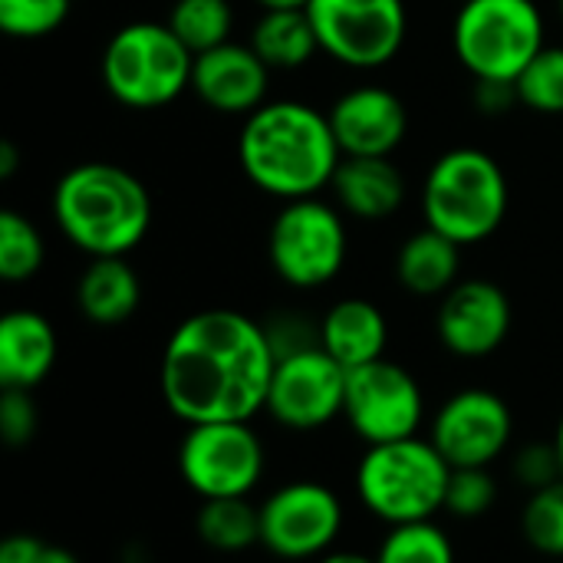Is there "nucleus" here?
<instances>
[{"label":"nucleus","instance_id":"29","mask_svg":"<svg viewBox=\"0 0 563 563\" xmlns=\"http://www.w3.org/2000/svg\"><path fill=\"white\" fill-rule=\"evenodd\" d=\"M521 531L538 554L563 558V482L528 495L521 511Z\"/></svg>","mask_w":563,"mask_h":563},{"label":"nucleus","instance_id":"12","mask_svg":"<svg viewBox=\"0 0 563 563\" xmlns=\"http://www.w3.org/2000/svg\"><path fill=\"white\" fill-rule=\"evenodd\" d=\"M343 531V505L320 482H290L261 505V544L280 561H320Z\"/></svg>","mask_w":563,"mask_h":563},{"label":"nucleus","instance_id":"14","mask_svg":"<svg viewBox=\"0 0 563 563\" xmlns=\"http://www.w3.org/2000/svg\"><path fill=\"white\" fill-rule=\"evenodd\" d=\"M515 435L508 402L492 389H462L432 416L429 442L452 468H492Z\"/></svg>","mask_w":563,"mask_h":563},{"label":"nucleus","instance_id":"25","mask_svg":"<svg viewBox=\"0 0 563 563\" xmlns=\"http://www.w3.org/2000/svg\"><path fill=\"white\" fill-rule=\"evenodd\" d=\"M231 23H234V13H231L228 0H175V7L168 13L172 33L195 56L228 43Z\"/></svg>","mask_w":563,"mask_h":563},{"label":"nucleus","instance_id":"7","mask_svg":"<svg viewBox=\"0 0 563 563\" xmlns=\"http://www.w3.org/2000/svg\"><path fill=\"white\" fill-rule=\"evenodd\" d=\"M195 53L168 23H125L102 49V82L129 109H162L191 86Z\"/></svg>","mask_w":563,"mask_h":563},{"label":"nucleus","instance_id":"26","mask_svg":"<svg viewBox=\"0 0 563 563\" xmlns=\"http://www.w3.org/2000/svg\"><path fill=\"white\" fill-rule=\"evenodd\" d=\"M379 563H455V548L435 521L396 525L379 544Z\"/></svg>","mask_w":563,"mask_h":563},{"label":"nucleus","instance_id":"30","mask_svg":"<svg viewBox=\"0 0 563 563\" xmlns=\"http://www.w3.org/2000/svg\"><path fill=\"white\" fill-rule=\"evenodd\" d=\"M73 0H0V30L16 40H40L63 26Z\"/></svg>","mask_w":563,"mask_h":563},{"label":"nucleus","instance_id":"38","mask_svg":"<svg viewBox=\"0 0 563 563\" xmlns=\"http://www.w3.org/2000/svg\"><path fill=\"white\" fill-rule=\"evenodd\" d=\"M264 10H307L310 0H257Z\"/></svg>","mask_w":563,"mask_h":563},{"label":"nucleus","instance_id":"24","mask_svg":"<svg viewBox=\"0 0 563 563\" xmlns=\"http://www.w3.org/2000/svg\"><path fill=\"white\" fill-rule=\"evenodd\" d=\"M198 538L218 554H241L261 544V508L247 498H211L198 511Z\"/></svg>","mask_w":563,"mask_h":563},{"label":"nucleus","instance_id":"2","mask_svg":"<svg viewBox=\"0 0 563 563\" xmlns=\"http://www.w3.org/2000/svg\"><path fill=\"white\" fill-rule=\"evenodd\" d=\"M238 158L254 188L280 201L317 198L343 162L330 119L307 102H264L244 119Z\"/></svg>","mask_w":563,"mask_h":563},{"label":"nucleus","instance_id":"15","mask_svg":"<svg viewBox=\"0 0 563 563\" xmlns=\"http://www.w3.org/2000/svg\"><path fill=\"white\" fill-rule=\"evenodd\" d=\"M435 333L462 360H485L511 333V300L492 280H459L439 303Z\"/></svg>","mask_w":563,"mask_h":563},{"label":"nucleus","instance_id":"22","mask_svg":"<svg viewBox=\"0 0 563 563\" xmlns=\"http://www.w3.org/2000/svg\"><path fill=\"white\" fill-rule=\"evenodd\" d=\"M462 247L429 224L409 234L396 254V277L412 297H445L459 284Z\"/></svg>","mask_w":563,"mask_h":563},{"label":"nucleus","instance_id":"23","mask_svg":"<svg viewBox=\"0 0 563 563\" xmlns=\"http://www.w3.org/2000/svg\"><path fill=\"white\" fill-rule=\"evenodd\" d=\"M251 46L271 69H297L313 59L320 40L307 10H264L254 23Z\"/></svg>","mask_w":563,"mask_h":563},{"label":"nucleus","instance_id":"1","mask_svg":"<svg viewBox=\"0 0 563 563\" xmlns=\"http://www.w3.org/2000/svg\"><path fill=\"white\" fill-rule=\"evenodd\" d=\"M277 350L267 327L238 310H201L175 327L165 343L158 386L175 419L251 422L267 409Z\"/></svg>","mask_w":563,"mask_h":563},{"label":"nucleus","instance_id":"18","mask_svg":"<svg viewBox=\"0 0 563 563\" xmlns=\"http://www.w3.org/2000/svg\"><path fill=\"white\" fill-rule=\"evenodd\" d=\"M56 330L36 310H10L0 320V386L33 393L56 366Z\"/></svg>","mask_w":563,"mask_h":563},{"label":"nucleus","instance_id":"19","mask_svg":"<svg viewBox=\"0 0 563 563\" xmlns=\"http://www.w3.org/2000/svg\"><path fill=\"white\" fill-rule=\"evenodd\" d=\"M317 343L350 373L383 360L389 343V327L376 303L363 297H346L323 313Z\"/></svg>","mask_w":563,"mask_h":563},{"label":"nucleus","instance_id":"33","mask_svg":"<svg viewBox=\"0 0 563 563\" xmlns=\"http://www.w3.org/2000/svg\"><path fill=\"white\" fill-rule=\"evenodd\" d=\"M36 406L26 389H3L0 396V435L10 449H23L36 435Z\"/></svg>","mask_w":563,"mask_h":563},{"label":"nucleus","instance_id":"27","mask_svg":"<svg viewBox=\"0 0 563 563\" xmlns=\"http://www.w3.org/2000/svg\"><path fill=\"white\" fill-rule=\"evenodd\" d=\"M46 247L33 221L16 211H0V277L10 284L30 280L43 267Z\"/></svg>","mask_w":563,"mask_h":563},{"label":"nucleus","instance_id":"39","mask_svg":"<svg viewBox=\"0 0 563 563\" xmlns=\"http://www.w3.org/2000/svg\"><path fill=\"white\" fill-rule=\"evenodd\" d=\"M554 449H558V459H561V472H563V416L558 422V432H554Z\"/></svg>","mask_w":563,"mask_h":563},{"label":"nucleus","instance_id":"20","mask_svg":"<svg viewBox=\"0 0 563 563\" xmlns=\"http://www.w3.org/2000/svg\"><path fill=\"white\" fill-rule=\"evenodd\" d=\"M330 188L340 208L360 221H386L406 201V178L389 158L343 155Z\"/></svg>","mask_w":563,"mask_h":563},{"label":"nucleus","instance_id":"10","mask_svg":"<svg viewBox=\"0 0 563 563\" xmlns=\"http://www.w3.org/2000/svg\"><path fill=\"white\" fill-rule=\"evenodd\" d=\"M307 16L320 49L350 69H379L406 43V0H310Z\"/></svg>","mask_w":563,"mask_h":563},{"label":"nucleus","instance_id":"40","mask_svg":"<svg viewBox=\"0 0 563 563\" xmlns=\"http://www.w3.org/2000/svg\"><path fill=\"white\" fill-rule=\"evenodd\" d=\"M558 3H561V16H563V0H558Z\"/></svg>","mask_w":563,"mask_h":563},{"label":"nucleus","instance_id":"16","mask_svg":"<svg viewBox=\"0 0 563 563\" xmlns=\"http://www.w3.org/2000/svg\"><path fill=\"white\" fill-rule=\"evenodd\" d=\"M327 119L340 152L363 155V158H389L409 132V115L402 99L383 86L346 89L333 102Z\"/></svg>","mask_w":563,"mask_h":563},{"label":"nucleus","instance_id":"36","mask_svg":"<svg viewBox=\"0 0 563 563\" xmlns=\"http://www.w3.org/2000/svg\"><path fill=\"white\" fill-rule=\"evenodd\" d=\"M317 563H379L376 558H366V554H360V551H330V554H323Z\"/></svg>","mask_w":563,"mask_h":563},{"label":"nucleus","instance_id":"3","mask_svg":"<svg viewBox=\"0 0 563 563\" xmlns=\"http://www.w3.org/2000/svg\"><path fill=\"white\" fill-rule=\"evenodd\" d=\"M53 218L63 238L89 257H125L152 224L145 185L122 165L82 162L53 188Z\"/></svg>","mask_w":563,"mask_h":563},{"label":"nucleus","instance_id":"13","mask_svg":"<svg viewBox=\"0 0 563 563\" xmlns=\"http://www.w3.org/2000/svg\"><path fill=\"white\" fill-rule=\"evenodd\" d=\"M346 369L320 346H303L277 356L267 412L274 422L294 432H313L343 416Z\"/></svg>","mask_w":563,"mask_h":563},{"label":"nucleus","instance_id":"9","mask_svg":"<svg viewBox=\"0 0 563 563\" xmlns=\"http://www.w3.org/2000/svg\"><path fill=\"white\" fill-rule=\"evenodd\" d=\"M267 468V452L251 422L188 426L178 445V472L201 498H251Z\"/></svg>","mask_w":563,"mask_h":563},{"label":"nucleus","instance_id":"17","mask_svg":"<svg viewBox=\"0 0 563 563\" xmlns=\"http://www.w3.org/2000/svg\"><path fill=\"white\" fill-rule=\"evenodd\" d=\"M271 86V66L247 43H221L195 56L191 89L195 96L224 115H251L264 106Z\"/></svg>","mask_w":563,"mask_h":563},{"label":"nucleus","instance_id":"5","mask_svg":"<svg viewBox=\"0 0 563 563\" xmlns=\"http://www.w3.org/2000/svg\"><path fill=\"white\" fill-rule=\"evenodd\" d=\"M449 478L452 465L442 452L429 439L412 435L386 445H366L356 465V495L373 518L396 528L432 521L445 511Z\"/></svg>","mask_w":563,"mask_h":563},{"label":"nucleus","instance_id":"8","mask_svg":"<svg viewBox=\"0 0 563 563\" xmlns=\"http://www.w3.org/2000/svg\"><path fill=\"white\" fill-rule=\"evenodd\" d=\"M346 221L317 198L287 201L267 234L274 274L300 290L330 284L346 264Z\"/></svg>","mask_w":563,"mask_h":563},{"label":"nucleus","instance_id":"28","mask_svg":"<svg viewBox=\"0 0 563 563\" xmlns=\"http://www.w3.org/2000/svg\"><path fill=\"white\" fill-rule=\"evenodd\" d=\"M515 99L541 115H563V46H544L515 82Z\"/></svg>","mask_w":563,"mask_h":563},{"label":"nucleus","instance_id":"11","mask_svg":"<svg viewBox=\"0 0 563 563\" xmlns=\"http://www.w3.org/2000/svg\"><path fill=\"white\" fill-rule=\"evenodd\" d=\"M343 419L366 445L412 439L426 419V396L409 369L383 356L346 373Z\"/></svg>","mask_w":563,"mask_h":563},{"label":"nucleus","instance_id":"31","mask_svg":"<svg viewBox=\"0 0 563 563\" xmlns=\"http://www.w3.org/2000/svg\"><path fill=\"white\" fill-rule=\"evenodd\" d=\"M498 501V485L488 468H452L445 511L459 521H475L488 515Z\"/></svg>","mask_w":563,"mask_h":563},{"label":"nucleus","instance_id":"32","mask_svg":"<svg viewBox=\"0 0 563 563\" xmlns=\"http://www.w3.org/2000/svg\"><path fill=\"white\" fill-rule=\"evenodd\" d=\"M511 472H515V482L528 492H541L554 482H563L561 459H558V449L554 442H531L525 445L515 462H511Z\"/></svg>","mask_w":563,"mask_h":563},{"label":"nucleus","instance_id":"35","mask_svg":"<svg viewBox=\"0 0 563 563\" xmlns=\"http://www.w3.org/2000/svg\"><path fill=\"white\" fill-rule=\"evenodd\" d=\"M20 165V152L13 142H0V178H10Z\"/></svg>","mask_w":563,"mask_h":563},{"label":"nucleus","instance_id":"6","mask_svg":"<svg viewBox=\"0 0 563 563\" xmlns=\"http://www.w3.org/2000/svg\"><path fill=\"white\" fill-rule=\"evenodd\" d=\"M459 63L485 86H515L548 46L534 0H462L452 26Z\"/></svg>","mask_w":563,"mask_h":563},{"label":"nucleus","instance_id":"4","mask_svg":"<svg viewBox=\"0 0 563 563\" xmlns=\"http://www.w3.org/2000/svg\"><path fill=\"white\" fill-rule=\"evenodd\" d=\"M422 211L426 224L459 247L482 244L508 214V178L488 152L449 148L426 175Z\"/></svg>","mask_w":563,"mask_h":563},{"label":"nucleus","instance_id":"37","mask_svg":"<svg viewBox=\"0 0 563 563\" xmlns=\"http://www.w3.org/2000/svg\"><path fill=\"white\" fill-rule=\"evenodd\" d=\"M40 563H79V558H76L73 551H66V548L46 544V548H43V558H40Z\"/></svg>","mask_w":563,"mask_h":563},{"label":"nucleus","instance_id":"21","mask_svg":"<svg viewBox=\"0 0 563 563\" xmlns=\"http://www.w3.org/2000/svg\"><path fill=\"white\" fill-rule=\"evenodd\" d=\"M139 300L142 284L125 257H89V267L76 284V303L89 323L119 327L139 310Z\"/></svg>","mask_w":563,"mask_h":563},{"label":"nucleus","instance_id":"34","mask_svg":"<svg viewBox=\"0 0 563 563\" xmlns=\"http://www.w3.org/2000/svg\"><path fill=\"white\" fill-rule=\"evenodd\" d=\"M43 548L46 544L33 534H10L0 544V563H40Z\"/></svg>","mask_w":563,"mask_h":563}]
</instances>
